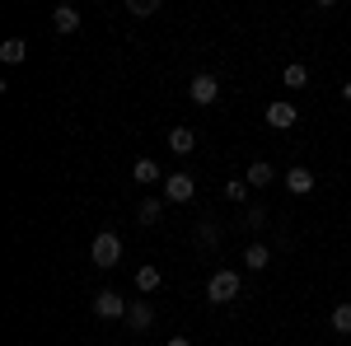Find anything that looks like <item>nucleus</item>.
Returning <instances> with one entry per match:
<instances>
[{
  "instance_id": "nucleus-4",
  "label": "nucleus",
  "mask_w": 351,
  "mask_h": 346,
  "mask_svg": "<svg viewBox=\"0 0 351 346\" xmlns=\"http://www.w3.org/2000/svg\"><path fill=\"white\" fill-rule=\"evenodd\" d=\"M300 122V108L286 103V99H276V103H267V127H276V132H291Z\"/></svg>"
},
{
  "instance_id": "nucleus-24",
  "label": "nucleus",
  "mask_w": 351,
  "mask_h": 346,
  "mask_svg": "<svg viewBox=\"0 0 351 346\" xmlns=\"http://www.w3.org/2000/svg\"><path fill=\"white\" fill-rule=\"evenodd\" d=\"M342 99H347V103H351V80H347V84H342Z\"/></svg>"
},
{
  "instance_id": "nucleus-23",
  "label": "nucleus",
  "mask_w": 351,
  "mask_h": 346,
  "mask_svg": "<svg viewBox=\"0 0 351 346\" xmlns=\"http://www.w3.org/2000/svg\"><path fill=\"white\" fill-rule=\"evenodd\" d=\"M164 346H192V342H188V337H169Z\"/></svg>"
},
{
  "instance_id": "nucleus-6",
  "label": "nucleus",
  "mask_w": 351,
  "mask_h": 346,
  "mask_svg": "<svg viewBox=\"0 0 351 346\" xmlns=\"http://www.w3.org/2000/svg\"><path fill=\"white\" fill-rule=\"evenodd\" d=\"M192 192H197L192 173H169L164 178V201H192Z\"/></svg>"
},
{
  "instance_id": "nucleus-11",
  "label": "nucleus",
  "mask_w": 351,
  "mask_h": 346,
  "mask_svg": "<svg viewBox=\"0 0 351 346\" xmlns=\"http://www.w3.org/2000/svg\"><path fill=\"white\" fill-rule=\"evenodd\" d=\"M271 178H276V169H271L267 160H253V164H248V173H243V183H248V187H267Z\"/></svg>"
},
{
  "instance_id": "nucleus-20",
  "label": "nucleus",
  "mask_w": 351,
  "mask_h": 346,
  "mask_svg": "<svg viewBox=\"0 0 351 346\" xmlns=\"http://www.w3.org/2000/svg\"><path fill=\"white\" fill-rule=\"evenodd\" d=\"M155 10H160V0H127V14H136V19H145Z\"/></svg>"
},
{
  "instance_id": "nucleus-21",
  "label": "nucleus",
  "mask_w": 351,
  "mask_h": 346,
  "mask_svg": "<svg viewBox=\"0 0 351 346\" xmlns=\"http://www.w3.org/2000/svg\"><path fill=\"white\" fill-rule=\"evenodd\" d=\"M225 197H230V201H243V197H248V183H243V178L225 183Z\"/></svg>"
},
{
  "instance_id": "nucleus-17",
  "label": "nucleus",
  "mask_w": 351,
  "mask_h": 346,
  "mask_svg": "<svg viewBox=\"0 0 351 346\" xmlns=\"http://www.w3.org/2000/svg\"><path fill=\"white\" fill-rule=\"evenodd\" d=\"M281 80H286V89H304V84H309V71H304L300 61H291V66L281 71Z\"/></svg>"
},
{
  "instance_id": "nucleus-3",
  "label": "nucleus",
  "mask_w": 351,
  "mask_h": 346,
  "mask_svg": "<svg viewBox=\"0 0 351 346\" xmlns=\"http://www.w3.org/2000/svg\"><path fill=\"white\" fill-rule=\"evenodd\" d=\"M188 94H192V103H197V108H211V103L220 99V80H216V75H206V71H202V75H192Z\"/></svg>"
},
{
  "instance_id": "nucleus-9",
  "label": "nucleus",
  "mask_w": 351,
  "mask_h": 346,
  "mask_svg": "<svg viewBox=\"0 0 351 346\" xmlns=\"http://www.w3.org/2000/svg\"><path fill=\"white\" fill-rule=\"evenodd\" d=\"M286 187H291L295 197H304V192H314V173H309L304 164H295V169H286Z\"/></svg>"
},
{
  "instance_id": "nucleus-2",
  "label": "nucleus",
  "mask_w": 351,
  "mask_h": 346,
  "mask_svg": "<svg viewBox=\"0 0 351 346\" xmlns=\"http://www.w3.org/2000/svg\"><path fill=\"white\" fill-rule=\"evenodd\" d=\"M89 258L104 267V271H108V267H117V262H122V239H117L112 230H104V234L94 239V248H89Z\"/></svg>"
},
{
  "instance_id": "nucleus-18",
  "label": "nucleus",
  "mask_w": 351,
  "mask_h": 346,
  "mask_svg": "<svg viewBox=\"0 0 351 346\" xmlns=\"http://www.w3.org/2000/svg\"><path fill=\"white\" fill-rule=\"evenodd\" d=\"M197 243H202V248H216L220 243V225L216 220H202V225H197Z\"/></svg>"
},
{
  "instance_id": "nucleus-1",
  "label": "nucleus",
  "mask_w": 351,
  "mask_h": 346,
  "mask_svg": "<svg viewBox=\"0 0 351 346\" xmlns=\"http://www.w3.org/2000/svg\"><path fill=\"white\" fill-rule=\"evenodd\" d=\"M239 271H211V281H206V299L211 304H230V299H239Z\"/></svg>"
},
{
  "instance_id": "nucleus-22",
  "label": "nucleus",
  "mask_w": 351,
  "mask_h": 346,
  "mask_svg": "<svg viewBox=\"0 0 351 346\" xmlns=\"http://www.w3.org/2000/svg\"><path fill=\"white\" fill-rule=\"evenodd\" d=\"M263 220H267V211H263V206H248V225H253V230H258Z\"/></svg>"
},
{
  "instance_id": "nucleus-12",
  "label": "nucleus",
  "mask_w": 351,
  "mask_h": 346,
  "mask_svg": "<svg viewBox=\"0 0 351 346\" xmlns=\"http://www.w3.org/2000/svg\"><path fill=\"white\" fill-rule=\"evenodd\" d=\"M24 56H28V42H24V38H5V42H0V61H5V66H19Z\"/></svg>"
},
{
  "instance_id": "nucleus-7",
  "label": "nucleus",
  "mask_w": 351,
  "mask_h": 346,
  "mask_svg": "<svg viewBox=\"0 0 351 346\" xmlns=\"http://www.w3.org/2000/svg\"><path fill=\"white\" fill-rule=\"evenodd\" d=\"M52 28L61 33V38L75 33V28H80V10H75V5H56V10H52Z\"/></svg>"
},
{
  "instance_id": "nucleus-15",
  "label": "nucleus",
  "mask_w": 351,
  "mask_h": 346,
  "mask_svg": "<svg viewBox=\"0 0 351 346\" xmlns=\"http://www.w3.org/2000/svg\"><path fill=\"white\" fill-rule=\"evenodd\" d=\"M160 267H136V291L141 295H150V291H160Z\"/></svg>"
},
{
  "instance_id": "nucleus-13",
  "label": "nucleus",
  "mask_w": 351,
  "mask_h": 346,
  "mask_svg": "<svg viewBox=\"0 0 351 346\" xmlns=\"http://www.w3.org/2000/svg\"><path fill=\"white\" fill-rule=\"evenodd\" d=\"M192 145H197L192 127H173V132H169V150H173V155H192Z\"/></svg>"
},
{
  "instance_id": "nucleus-16",
  "label": "nucleus",
  "mask_w": 351,
  "mask_h": 346,
  "mask_svg": "<svg viewBox=\"0 0 351 346\" xmlns=\"http://www.w3.org/2000/svg\"><path fill=\"white\" fill-rule=\"evenodd\" d=\"M243 262L253 267V271H263V267L271 262V248H267V243H248V253H243Z\"/></svg>"
},
{
  "instance_id": "nucleus-14",
  "label": "nucleus",
  "mask_w": 351,
  "mask_h": 346,
  "mask_svg": "<svg viewBox=\"0 0 351 346\" xmlns=\"http://www.w3.org/2000/svg\"><path fill=\"white\" fill-rule=\"evenodd\" d=\"M160 215H164V201H160V197H141V206H136V220H141V225H155Z\"/></svg>"
},
{
  "instance_id": "nucleus-5",
  "label": "nucleus",
  "mask_w": 351,
  "mask_h": 346,
  "mask_svg": "<svg viewBox=\"0 0 351 346\" xmlns=\"http://www.w3.org/2000/svg\"><path fill=\"white\" fill-rule=\"evenodd\" d=\"M94 314L99 319H127V299L117 291H99L94 295Z\"/></svg>"
},
{
  "instance_id": "nucleus-19",
  "label": "nucleus",
  "mask_w": 351,
  "mask_h": 346,
  "mask_svg": "<svg viewBox=\"0 0 351 346\" xmlns=\"http://www.w3.org/2000/svg\"><path fill=\"white\" fill-rule=\"evenodd\" d=\"M332 332H342V337L351 332V304H337L332 309Z\"/></svg>"
},
{
  "instance_id": "nucleus-8",
  "label": "nucleus",
  "mask_w": 351,
  "mask_h": 346,
  "mask_svg": "<svg viewBox=\"0 0 351 346\" xmlns=\"http://www.w3.org/2000/svg\"><path fill=\"white\" fill-rule=\"evenodd\" d=\"M132 178H136L141 187H150V183H164L169 173H164V169H160L155 160H136V164H132Z\"/></svg>"
},
{
  "instance_id": "nucleus-10",
  "label": "nucleus",
  "mask_w": 351,
  "mask_h": 346,
  "mask_svg": "<svg viewBox=\"0 0 351 346\" xmlns=\"http://www.w3.org/2000/svg\"><path fill=\"white\" fill-rule=\"evenodd\" d=\"M127 323H132L136 332H145V328L155 323V309H150L145 299H136V304H127Z\"/></svg>"
}]
</instances>
